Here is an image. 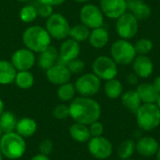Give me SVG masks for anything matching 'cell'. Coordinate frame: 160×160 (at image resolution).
Masks as SVG:
<instances>
[{
  "instance_id": "obj_25",
  "label": "cell",
  "mask_w": 160,
  "mask_h": 160,
  "mask_svg": "<svg viewBox=\"0 0 160 160\" xmlns=\"http://www.w3.org/2000/svg\"><path fill=\"white\" fill-rule=\"evenodd\" d=\"M69 135L75 142H88L91 139L89 127L81 123H74L69 128Z\"/></svg>"
},
{
  "instance_id": "obj_33",
  "label": "cell",
  "mask_w": 160,
  "mask_h": 160,
  "mask_svg": "<svg viewBox=\"0 0 160 160\" xmlns=\"http://www.w3.org/2000/svg\"><path fill=\"white\" fill-rule=\"evenodd\" d=\"M134 45L136 53L138 55H147L153 49V42L151 39L146 38H142L138 39Z\"/></svg>"
},
{
  "instance_id": "obj_31",
  "label": "cell",
  "mask_w": 160,
  "mask_h": 160,
  "mask_svg": "<svg viewBox=\"0 0 160 160\" xmlns=\"http://www.w3.org/2000/svg\"><path fill=\"white\" fill-rule=\"evenodd\" d=\"M90 28H88L86 25L82 23L75 24L74 26L70 27L69 36L70 38L78 41L79 43L82 41H85L89 38L90 36Z\"/></svg>"
},
{
  "instance_id": "obj_22",
  "label": "cell",
  "mask_w": 160,
  "mask_h": 160,
  "mask_svg": "<svg viewBox=\"0 0 160 160\" xmlns=\"http://www.w3.org/2000/svg\"><path fill=\"white\" fill-rule=\"evenodd\" d=\"M109 39H110L109 32L107 31V29L103 28L102 26L92 29L88 38L90 45L95 49L104 48L108 44Z\"/></svg>"
},
{
  "instance_id": "obj_2",
  "label": "cell",
  "mask_w": 160,
  "mask_h": 160,
  "mask_svg": "<svg viewBox=\"0 0 160 160\" xmlns=\"http://www.w3.org/2000/svg\"><path fill=\"white\" fill-rule=\"evenodd\" d=\"M22 42L25 48L39 53L51 46L52 38L44 27L40 25H31L24 30Z\"/></svg>"
},
{
  "instance_id": "obj_14",
  "label": "cell",
  "mask_w": 160,
  "mask_h": 160,
  "mask_svg": "<svg viewBox=\"0 0 160 160\" xmlns=\"http://www.w3.org/2000/svg\"><path fill=\"white\" fill-rule=\"evenodd\" d=\"M71 73L67 65L57 62L52 68L46 70V77L48 81L54 85H61L68 82L71 78Z\"/></svg>"
},
{
  "instance_id": "obj_46",
  "label": "cell",
  "mask_w": 160,
  "mask_h": 160,
  "mask_svg": "<svg viewBox=\"0 0 160 160\" xmlns=\"http://www.w3.org/2000/svg\"><path fill=\"white\" fill-rule=\"evenodd\" d=\"M75 2H78V3H86L88 2L89 0H74Z\"/></svg>"
},
{
  "instance_id": "obj_40",
  "label": "cell",
  "mask_w": 160,
  "mask_h": 160,
  "mask_svg": "<svg viewBox=\"0 0 160 160\" xmlns=\"http://www.w3.org/2000/svg\"><path fill=\"white\" fill-rule=\"evenodd\" d=\"M127 81L130 84V85H136L138 84V82H139V77L133 72V73H129L128 74L127 76Z\"/></svg>"
},
{
  "instance_id": "obj_10",
  "label": "cell",
  "mask_w": 160,
  "mask_h": 160,
  "mask_svg": "<svg viewBox=\"0 0 160 160\" xmlns=\"http://www.w3.org/2000/svg\"><path fill=\"white\" fill-rule=\"evenodd\" d=\"M81 22L90 29L101 27L104 22V15L99 7L94 4H85L80 10Z\"/></svg>"
},
{
  "instance_id": "obj_7",
  "label": "cell",
  "mask_w": 160,
  "mask_h": 160,
  "mask_svg": "<svg viewBox=\"0 0 160 160\" xmlns=\"http://www.w3.org/2000/svg\"><path fill=\"white\" fill-rule=\"evenodd\" d=\"M92 69L93 73L103 81L114 79L118 74L117 64L112 57L107 55H100L97 57L93 62Z\"/></svg>"
},
{
  "instance_id": "obj_32",
  "label": "cell",
  "mask_w": 160,
  "mask_h": 160,
  "mask_svg": "<svg viewBox=\"0 0 160 160\" xmlns=\"http://www.w3.org/2000/svg\"><path fill=\"white\" fill-rule=\"evenodd\" d=\"M19 17L22 22L25 23H30L34 22L38 17V10L37 8L33 5H25L20 10Z\"/></svg>"
},
{
  "instance_id": "obj_30",
  "label": "cell",
  "mask_w": 160,
  "mask_h": 160,
  "mask_svg": "<svg viewBox=\"0 0 160 160\" xmlns=\"http://www.w3.org/2000/svg\"><path fill=\"white\" fill-rule=\"evenodd\" d=\"M135 151H136V142H134V140L127 139L119 144L117 148V155L120 159H129L134 155Z\"/></svg>"
},
{
  "instance_id": "obj_39",
  "label": "cell",
  "mask_w": 160,
  "mask_h": 160,
  "mask_svg": "<svg viewBox=\"0 0 160 160\" xmlns=\"http://www.w3.org/2000/svg\"><path fill=\"white\" fill-rule=\"evenodd\" d=\"M39 4H45V5H50L52 7L54 6H59L62 5L63 3L66 2V0H38Z\"/></svg>"
},
{
  "instance_id": "obj_35",
  "label": "cell",
  "mask_w": 160,
  "mask_h": 160,
  "mask_svg": "<svg viewBox=\"0 0 160 160\" xmlns=\"http://www.w3.org/2000/svg\"><path fill=\"white\" fill-rule=\"evenodd\" d=\"M67 67L68 68L71 74H81L85 68V64L82 60L76 58L67 64Z\"/></svg>"
},
{
  "instance_id": "obj_8",
  "label": "cell",
  "mask_w": 160,
  "mask_h": 160,
  "mask_svg": "<svg viewBox=\"0 0 160 160\" xmlns=\"http://www.w3.org/2000/svg\"><path fill=\"white\" fill-rule=\"evenodd\" d=\"M74 85L80 96L92 98L100 90L101 80L94 73H85L76 80Z\"/></svg>"
},
{
  "instance_id": "obj_37",
  "label": "cell",
  "mask_w": 160,
  "mask_h": 160,
  "mask_svg": "<svg viewBox=\"0 0 160 160\" xmlns=\"http://www.w3.org/2000/svg\"><path fill=\"white\" fill-rule=\"evenodd\" d=\"M88 127H89L91 137H99V136H102L104 133V127L102 123H100L98 120L90 124Z\"/></svg>"
},
{
  "instance_id": "obj_36",
  "label": "cell",
  "mask_w": 160,
  "mask_h": 160,
  "mask_svg": "<svg viewBox=\"0 0 160 160\" xmlns=\"http://www.w3.org/2000/svg\"><path fill=\"white\" fill-rule=\"evenodd\" d=\"M39 153L45 156H50L53 151V142L50 139H44L40 142L38 146Z\"/></svg>"
},
{
  "instance_id": "obj_19",
  "label": "cell",
  "mask_w": 160,
  "mask_h": 160,
  "mask_svg": "<svg viewBox=\"0 0 160 160\" xmlns=\"http://www.w3.org/2000/svg\"><path fill=\"white\" fill-rule=\"evenodd\" d=\"M59 59V52L52 45L43 52H39L38 57V64L43 70H47L55 65Z\"/></svg>"
},
{
  "instance_id": "obj_1",
  "label": "cell",
  "mask_w": 160,
  "mask_h": 160,
  "mask_svg": "<svg viewBox=\"0 0 160 160\" xmlns=\"http://www.w3.org/2000/svg\"><path fill=\"white\" fill-rule=\"evenodd\" d=\"M69 117L76 123H81L89 126L98 121L101 116V107L99 103L87 97H78L70 101Z\"/></svg>"
},
{
  "instance_id": "obj_27",
  "label": "cell",
  "mask_w": 160,
  "mask_h": 160,
  "mask_svg": "<svg viewBox=\"0 0 160 160\" xmlns=\"http://www.w3.org/2000/svg\"><path fill=\"white\" fill-rule=\"evenodd\" d=\"M18 119L16 115L10 111H4L0 115V128L3 133H9L15 131Z\"/></svg>"
},
{
  "instance_id": "obj_34",
  "label": "cell",
  "mask_w": 160,
  "mask_h": 160,
  "mask_svg": "<svg viewBox=\"0 0 160 160\" xmlns=\"http://www.w3.org/2000/svg\"><path fill=\"white\" fill-rule=\"evenodd\" d=\"M52 115L57 120H65L69 117V106L66 103L57 104L52 110Z\"/></svg>"
},
{
  "instance_id": "obj_41",
  "label": "cell",
  "mask_w": 160,
  "mask_h": 160,
  "mask_svg": "<svg viewBox=\"0 0 160 160\" xmlns=\"http://www.w3.org/2000/svg\"><path fill=\"white\" fill-rule=\"evenodd\" d=\"M30 160H51L50 158L48 156H45V155H42V154H37L35 155Z\"/></svg>"
},
{
  "instance_id": "obj_12",
  "label": "cell",
  "mask_w": 160,
  "mask_h": 160,
  "mask_svg": "<svg viewBox=\"0 0 160 160\" xmlns=\"http://www.w3.org/2000/svg\"><path fill=\"white\" fill-rule=\"evenodd\" d=\"M10 62L17 71L30 70L36 64V55L27 48L18 49L12 53Z\"/></svg>"
},
{
  "instance_id": "obj_50",
  "label": "cell",
  "mask_w": 160,
  "mask_h": 160,
  "mask_svg": "<svg viewBox=\"0 0 160 160\" xmlns=\"http://www.w3.org/2000/svg\"><path fill=\"white\" fill-rule=\"evenodd\" d=\"M125 160H134V159H131V158H129V159H125Z\"/></svg>"
},
{
  "instance_id": "obj_43",
  "label": "cell",
  "mask_w": 160,
  "mask_h": 160,
  "mask_svg": "<svg viewBox=\"0 0 160 160\" xmlns=\"http://www.w3.org/2000/svg\"><path fill=\"white\" fill-rule=\"evenodd\" d=\"M4 111H5V103H4V101L0 98V115L4 112Z\"/></svg>"
},
{
  "instance_id": "obj_4",
  "label": "cell",
  "mask_w": 160,
  "mask_h": 160,
  "mask_svg": "<svg viewBox=\"0 0 160 160\" xmlns=\"http://www.w3.org/2000/svg\"><path fill=\"white\" fill-rule=\"evenodd\" d=\"M136 119L143 131H152L160 125V110L156 103H143L137 111Z\"/></svg>"
},
{
  "instance_id": "obj_28",
  "label": "cell",
  "mask_w": 160,
  "mask_h": 160,
  "mask_svg": "<svg viewBox=\"0 0 160 160\" xmlns=\"http://www.w3.org/2000/svg\"><path fill=\"white\" fill-rule=\"evenodd\" d=\"M14 82L20 89L27 90V89H30L34 85L35 78H34V75L30 72V70L17 71Z\"/></svg>"
},
{
  "instance_id": "obj_29",
  "label": "cell",
  "mask_w": 160,
  "mask_h": 160,
  "mask_svg": "<svg viewBox=\"0 0 160 160\" xmlns=\"http://www.w3.org/2000/svg\"><path fill=\"white\" fill-rule=\"evenodd\" d=\"M76 93L77 92L75 89V85L69 82L59 85L56 92L57 98L64 103L72 101L75 98Z\"/></svg>"
},
{
  "instance_id": "obj_44",
  "label": "cell",
  "mask_w": 160,
  "mask_h": 160,
  "mask_svg": "<svg viewBox=\"0 0 160 160\" xmlns=\"http://www.w3.org/2000/svg\"><path fill=\"white\" fill-rule=\"evenodd\" d=\"M156 156H157V158H158V160H160V145H159V147H158V150L157 154H156Z\"/></svg>"
},
{
  "instance_id": "obj_11",
  "label": "cell",
  "mask_w": 160,
  "mask_h": 160,
  "mask_svg": "<svg viewBox=\"0 0 160 160\" xmlns=\"http://www.w3.org/2000/svg\"><path fill=\"white\" fill-rule=\"evenodd\" d=\"M88 151L97 159H107L112 154V142L103 136L91 137L88 141Z\"/></svg>"
},
{
  "instance_id": "obj_5",
  "label": "cell",
  "mask_w": 160,
  "mask_h": 160,
  "mask_svg": "<svg viewBox=\"0 0 160 160\" xmlns=\"http://www.w3.org/2000/svg\"><path fill=\"white\" fill-rule=\"evenodd\" d=\"M136 56L134 45L127 39L120 38L111 46V57L117 65H130Z\"/></svg>"
},
{
  "instance_id": "obj_47",
  "label": "cell",
  "mask_w": 160,
  "mask_h": 160,
  "mask_svg": "<svg viewBox=\"0 0 160 160\" xmlns=\"http://www.w3.org/2000/svg\"><path fill=\"white\" fill-rule=\"evenodd\" d=\"M0 160H4V157H3V155H2V153H1V151H0Z\"/></svg>"
},
{
  "instance_id": "obj_17",
  "label": "cell",
  "mask_w": 160,
  "mask_h": 160,
  "mask_svg": "<svg viewBox=\"0 0 160 160\" xmlns=\"http://www.w3.org/2000/svg\"><path fill=\"white\" fill-rule=\"evenodd\" d=\"M159 147L158 142L151 136H143L136 142V151L138 154L144 158L154 157Z\"/></svg>"
},
{
  "instance_id": "obj_3",
  "label": "cell",
  "mask_w": 160,
  "mask_h": 160,
  "mask_svg": "<svg viewBox=\"0 0 160 160\" xmlns=\"http://www.w3.org/2000/svg\"><path fill=\"white\" fill-rule=\"evenodd\" d=\"M0 151L4 158L19 159L25 154L26 142L15 131L4 133L0 139Z\"/></svg>"
},
{
  "instance_id": "obj_18",
  "label": "cell",
  "mask_w": 160,
  "mask_h": 160,
  "mask_svg": "<svg viewBox=\"0 0 160 160\" xmlns=\"http://www.w3.org/2000/svg\"><path fill=\"white\" fill-rule=\"evenodd\" d=\"M127 8L138 21H144L152 15V9L143 0H127Z\"/></svg>"
},
{
  "instance_id": "obj_45",
  "label": "cell",
  "mask_w": 160,
  "mask_h": 160,
  "mask_svg": "<svg viewBox=\"0 0 160 160\" xmlns=\"http://www.w3.org/2000/svg\"><path fill=\"white\" fill-rule=\"evenodd\" d=\"M156 104H157V106L158 107V109L160 110V94H159V96H158V98L157 102H156Z\"/></svg>"
},
{
  "instance_id": "obj_48",
  "label": "cell",
  "mask_w": 160,
  "mask_h": 160,
  "mask_svg": "<svg viewBox=\"0 0 160 160\" xmlns=\"http://www.w3.org/2000/svg\"><path fill=\"white\" fill-rule=\"evenodd\" d=\"M3 134H4V133H3V131H2V129H1V128H0V139H1V137H2Z\"/></svg>"
},
{
  "instance_id": "obj_13",
  "label": "cell",
  "mask_w": 160,
  "mask_h": 160,
  "mask_svg": "<svg viewBox=\"0 0 160 160\" xmlns=\"http://www.w3.org/2000/svg\"><path fill=\"white\" fill-rule=\"evenodd\" d=\"M99 8L104 16L116 20L127 12V0H100Z\"/></svg>"
},
{
  "instance_id": "obj_20",
  "label": "cell",
  "mask_w": 160,
  "mask_h": 160,
  "mask_svg": "<svg viewBox=\"0 0 160 160\" xmlns=\"http://www.w3.org/2000/svg\"><path fill=\"white\" fill-rule=\"evenodd\" d=\"M38 129V123L35 119L30 117H22L18 119L15 132L22 138H30L35 135Z\"/></svg>"
},
{
  "instance_id": "obj_15",
  "label": "cell",
  "mask_w": 160,
  "mask_h": 160,
  "mask_svg": "<svg viewBox=\"0 0 160 160\" xmlns=\"http://www.w3.org/2000/svg\"><path fill=\"white\" fill-rule=\"evenodd\" d=\"M58 52H59L58 62L67 65L68 62L79 57L81 52V45L78 41L72 38H68L66 39L61 44Z\"/></svg>"
},
{
  "instance_id": "obj_23",
  "label": "cell",
  "mask_w": 160,
  "mask_h": 160,
  "mask_svg": "<svg viewBox=\"0 0 160 160\" xmlns=\"http://www.w3.org/2000/svg\"><path fill=\"white\" fill-rule=\"evenodd\" d=\"M17 74L16 68L13 67L10 61L1 59L0 60V84L8 85L14 82Z\"/></svg>"
},
{
  "instance_id": "obj_6",
  "label": "cell",
  "mask_w": 160,
  "mask_h": 160,
  "mask_svg": "<svg viewBox=\"0 0 160 160\" xmlns=\"http://www.w3.org/2000/svg\"><path fill=\"white\" fill-rule=\"evenodd\" d=\"M70 24L68 19L61 13H52L46 22L45 29L52 38L61 40L69 36Z\"/></svg>"
},
{
  "instance_id": "obj_38",
  "label": "cell",
  "mask_w": 160,
  "mask_h": 160,
  "mask_svg": "<svg viewBox=\"0 0 160 160\" xmlns=\"http://www.w3.org/2000/svg\"><path fill=\"white\" fill-rule=\"evenodd\" d=\"M38 10V16L41 18H46L48 19L52 13H53V8L50 5H45V4H39V7L37 8Z\"/></svg>"
},
{
  "instance_id": "obj_49",
  "label": "cell",
  "mask_w": 160,
  "mask_h": 160,
  "mask_svg": "<svg viewBox=\"0 0 160 160\" xmlns=\"http://www.w3.org/2000/svg\"><path fill=\"white\" fill-rule=\"evenodd\" d=\"M18 2H28V1H30V0H17Z\"/></svg>"
},
{
  "instance_id": "obj_9",
  "label": "cell",
  "mask_w": 160,
  "mask_h": 160,
  "mask_svg": "<svg viewBox=\"0 0 160 160\" xmlns=\"http://www.w3.org/2000/svg\"><path fill=\"white\" fill-rule=\"evenodd\" d=\"M115 29L121 38L129 40L133 38L138 33L139 21L132 13L126 12L121 17L116 19Z\"/></svg>"
},
{
  "instance_id": "obj_24",
  "label": "cell",
  "mask_w": 160,
  "mask_h": 160,
  "mask_svg": "<svg viewBox=\"0 0 160 160\" xmlns=\"http://www.w3.org/2000/svg\"><path fill=\"white\" fill-rule=\"evenodd\" d=\"M121 101L124 107H126L130 112L136 113L142 105V100L136 90H128L122 94Z\"/></svg>"
},
{
  "instance_id": "obj_26",
  "label": "cell",
  "mask_w": 160,
  "mask_h": 160,
  "mask_svg": "<svg viewBox=\"0 0 160 160\" xmlns=\"http://www.w3.org/2000/svg\"><path fill=\"white\" fill-rule=\"evenodd\" d=\"M123 90L124 87L122 82L115 78L106 81L104 84V93L111 99H116L120 98L123 94Z\"/></svg>"
},
{
  "instance_id": "obj_16",
  "label": "cell",
  "mask_w": 160,
  "mask_h": 160,
  "mask_svg": "<svg viewBox=\"0 0 160 160\" xmlns=\"http://www.w3.org/2000/svg\"><path fill=\"white\" fill-rule=\"evenodd\" d=\"M134 73L142 79L149 78L154 71V64L147 55H138L132 62Z\"/></svg>"
},
{
  "instance_id": "obj_21",
  "label": "cell",
  "mask_w": 160,
  "mask_h": 160,
  "mask_svg": "<svg viewBox=\"0 0 160 160\" xmlns=\"http://www.w3.org/2000/svg\"><path fill=\"white\" fill-rule=\"evenodd\" d=\"M136 91L143 103H156L159 96V93L156 90L153 83H140L137 85Z\"/></svg>"
},
{
  "instance_id": "obj_42",
  "label": "cell",
  "mask_w": 160,
  "mask_h": 160,
  "mask_svg": "<svg viewBox=\"0 0 160 160\" xmlns=\"http://www.w3.org/2000/svg\"><path fill=\"white\" fill-rule=\"evenodd\" d=\"M153 85H154V87L156 88V90L160 94V75L159 76H158V77H156V79L154 80Z\"/></svg>"
}]
</instances>
